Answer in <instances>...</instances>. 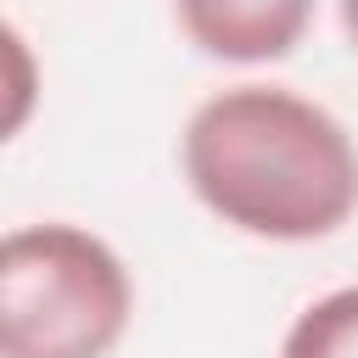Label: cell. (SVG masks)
Returning <instances> with one entry per match:
<instances>
[{
	"mask_svg": "<svg viewBox=\"0 0 358 358\" xmlns=\"http://www.w3.org/2000/svg\"><path fill=\"white\" fill-rule=\"evenodd\" d=\"M185 39L213 62H280L302 45L313 0H173Z\"/></svg>",
	"mask_w": 358,
	"mask_h": 358,
	"instance_id": "3957f363",
	"label": "cell"
},
{
	"mask_svg": "<svg viewBox=\"0 0 358 358\" xmlns=\"http://www.w3.org/2000/svg\"><path fill=\"white\" fill-rule=\"evenodd\" d=\"M280 358H358V285L308 302L291 319Z\"/></svg>",
	"mask_w": 358,
	"mask_h": 358,
	"instance_id": "277c9868",
	"label": "cell"
},
{
	"mask_svg": "<svg viewBox=\"0 0 358 358\" xmlns=\"http://www.w3.org/2000/svg\"><path fill=\"white\" fill-rule=\"evenodd\" d=\"M196 201L257 241H324L358 213V145L336 112L280 84L207 95L179 140Z\"/></svg>",
	"mask_w": 358,
	"mask_h": 358,
	"instance_id": "6da1fadb",
	"label": "cell"
},
{
	"mask_svg": "<svg viewBox=\"0 0 358 358\" xmlns=\"http://www.w3.org/2000/svg\"><path fill=\"white\" fill-rule=\"evenodd\" d=\"M134 313L123 257L78 224H22L0 246V358H106Z\"/></svg>",
	"mask_w": 358,
	"mask_h": 358,
	"instance_id": "7a4b0ae2",
	"label": "cell"
},
{
	"mask_svg": "<svg viewBox=\"0 0 358 358\" xmlns=\"http://www.w3.org/2000/svg\"><path fill=\"white\" fill-rule=\"evenodd\" d=\"M341 6V28H347V39L358 45V0H336Z\"/></svg>",
	"mask_w": 358,
	"mask_h": 358,
	"instance_id": "8992f818",
	"label": "cell"
},
{
	"mask_svg": "<svg viewBox=\"0 0 358 358\" xmlns=\"http://www.w3.org/2000/svg\"><path fill=\"white\" fill-rule=\"evenodd\" d=\"M11 67H17V106H11V129L22 123V112H28V45H22V34L11 28Z\"/></svg>",
	"mask_w": 358,
	"mask_h": 358,
	"instance_id": "5b68a950",
	"label": "cell"
}]
</instances>
